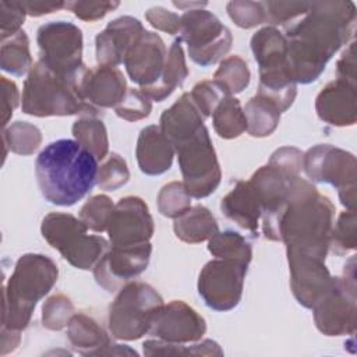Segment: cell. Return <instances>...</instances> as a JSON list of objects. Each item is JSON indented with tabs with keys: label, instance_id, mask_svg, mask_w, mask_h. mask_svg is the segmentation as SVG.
I'll list each match as a JSON object with an SVG mask.
<instances>
[{
	"label": "cell",
	"instance_id": "cell-48",
	"mask_svg": "<svg viewBox=\"0 0 357 357\" xmlns=\"http://www.w3.org/2000/svg\"><path fill=\"white\" fill-rule=\"evenodd\" d=\"M303 152L293 146H283L275 151L269 159V165L289 173L298 176V172L303 169Z\"/></svg>",
	"mask_w": 357,
	"mask_h": 357
},
{
	"label": "cell",
	"instance_id": "cell-20",
	"mask_svg": "<svg viewBox=\"0 0 357 357\" xmlns=\"http://www.w3.org/2000/svg\"><path fill=\"white\" fill-rule=\"evenodd\" d=\"M79 93L82 100L98 112L116 107L127 93L126 78L116 67L86 68L81 79Z\"/></svg>",
	"mask_w": 357,
	"mask_h": 357
},
{
	"label": "cell",
	"instance_id": "cell-31",
	"mask_svg": "<svg viewBox=\"0 0 357 357\" xmlns=\"http://www.w3.org/2000/svg\"><path fill=\"white\" fill-rule=\"evenodd\" d=\"M213 128L222 138L231 139L247 131V120L238 99L226 96L212 113Z\"/></svg>",
	"mask_w": 357,
	"mask_h": 357
},
{
	"label": "cell",
	"instance_id": "cell-6",
	"mask_svg": "<svg viewBox=\"0 0 357 357\" xmlns=\"http://www.w3.org/2000/svg\"><path fill=\"white\" fill-rule=\"evenodd\" d=\"M251 49L259 68L258 93L272 100L280 112H286L297 86L287 63V40L275 26H265L251 38Z\"/></svg>",
	"mask_w": 357,
	"mask_h": 357
},
{
	"label": "cell",
	"instance_id": "cell-42",
	"mask_svg": "<svg viewBox=\"0 0 357 357\" xmlns=\"http://www.w3.org/2000/svg\"><path fill=\"white\" fill-rule=\"evenodd\" d=\"M128 178H130V170L127 167L126 160L120 155L112 153L98 170L96 184L102 190L114 191L123 187L128 181Z\"/></svg>",
	"mask_w": 357,
	"mask_h": 357
},
{
	"label": "cell",
	"instance_id": "cell-35",
	"mask_svg": "<svg viewBox=\"0 0 357 357\" xmlns=\"http://www.w3.org/2000/svg\"><path fill=\"white\" fill-rule=\"evenodd\" d=\"M3 142L14 153L31 155L39 148L42 134L40 130L31 123L15 121L10 127L4 128Z\"/></svg>",
	"mask_w": 357,
	"mask_h": 357
},
{
	"label": "cell",
	"instance_id": "cell-21",
	"mask_svg": "<svg viewBox=\"0 0 357 357\" xmlns=\"http://www.w3.org/2000/svg\"><path fill=\"white\" fill-rule=\"evenodd\" d=\"M145 32L142 24L130 15L119 17L96 35V60L99 66L116 67Z\"/></svg>",
	"mask_w": 357,
	"mask_h": 357
},
{
	"label": "cell",
	"instance_id": "cell-13",
	"mask_svg": "<svg viewBox=\"0 0 357 357\" xmlns=\"http://www.w3.org/2000/svg\"><path fill=\"white\" fill-rule=\"evenodd\" d=\"M247 264L215 258L209 261L198 278V293L204 303L215 311L234 308L243 296Z\"/></svg>",
	"mask_w": 357,
	"mask_h": 357
},
{
	"label": "cell",
	"instance_id": "cell-37",
	"mask_svg": "<svg viewBox=\"0 0 357 357\" xmlns=\"http://www.w3.org/2000/svg\"><path fill=\"white\" fill-rule=\"evenodd\" d=\"M144 354L155 356V354H194V356H222L223 351L219 344L213 340H202L201 343H195L191 347L181 349L184 344L169 343L165 340H146L144 342Z\"/></svg>",
	"mask_w": 357,
	"mask_h": 357
},
{
	"label": "cell",
	"instance_id": "cell-19",
	"mask_svg": "<svg viewBox=\"0 0 357 357\" xmlns=\"http://www.w3.org/2000/svg\"><path fill=\"white\" fill-rule=\"evenodd\" d=\"M166 56V46L162 38L155 32L145 31L127 52L123 64L130 78L141 88H146L159 82Z\"/></svg>",
	"mask_w": 357,
	"mask_h": 357
},
{
	"label": "cell",
	"instance_id": "cell-28",
	"mask_svg": "<svg viewBox=\"0 0 357 357\" xmlns=\"http://www.w3.org/2000/svg\"><path fill=\"white\" fill-rule=\"evenodd\" d=\"M173 229L181 241L190 244L209 240L219 231L215 216L202 205H195L176 218Z\"/></svg>",
	"mask_w": 357,
	"mask_h": 357
},
{
	"label": "cell",
	"instance_id": "cell-34",
	"mask_svg": "<svg viewBox=\"0 0 357 357\" xmlns=\"http://www.w3.org/2000/svg\"><path fill=\"white\" fill-rule=\"evenodd\" d=\"M250 70L247 63L240 56L225 59L213 75L216 81L229 95L240 93L250 84Z\"/></svg>",
	"mask_w": 357,
	"mask_h": 357
},
{
	"label": "cell",
	"instance_id": "cell-3",
	"mask_svg": "<svg viewBox=\"0 0 357 357\" xmlns=\"http://www.w3.org/2000/svg\"><path fill=\"white\" fill-rule=\"evenodd\" d=\"M335 206L308 181L297 177L279 222V237L287 251L325 261L329 250Z\"/></svg>",
	"mask_w": 357,
	"mask_h": 357
},
{
	"label": "cell",
	"instance_id": "cell-32",
	"mask_svg": "<svg viewBox=\"0 0 357 357\" xmlns=\"http://www.w3.org/2000/svg\"><path fill=\"white\" fill-rule=\"evenodd\" d=\"M0 66L1 70L17 77L31 71L33 64L29 53V40L22 29L14 36L1 40Z\"/></svg>",
	"mask_w": 357,
	"mask_h": 357
},
{
	"label": "cell",
	"instance_id": "cell-26",
	"mask_svg": "<svg viewBox=\"0 0 357 357\" xmlns=\"http://www.w3.org/2000/svg\"><path fill=\"white\" fill-rule=\"evenodd\" d=\"M67 328V336L71 344L85 356H99L110 344L105 329L84 312L74 314Z\"/></svg>",
	"mask_w": 357,
	"mask_h": 357
},
{
	"label": "cell",
	"instance_id": "cell-39",
	"mask_svg": "<svg viewBox=\"0 0 357 357\" xmlns=\"http://www.w3.org/2000/svg\"><path fill=\"white\" fill-rule=\"evenodd\" d=\"M356 212L347 211L339 215L329 237V247L337 255H344L356 248Z\"/></svg>",
	"mask_w": 357,
	"mask_h": 357
},
{
	"label": "cell",
	"instance_id": "cell-27",
	"mask_svg": "<svg viewBox=\"0 0 357 357\" xmlns=\"http://www.w3.org/2000/svg\"><path fill=\"white\" fill-rule=\"evenodd\" d=\"M188 75V68L185 64L184 52L181 47V40L176 39L166 56L165 68L158 84L146 88H141V92L145 93L151 100L162 102L166 99L177 86H181L184 79Z\"/></svg>",
	"mask_w": 357,
	"mask_h": 357
},
{
	"label": "cell",
	"instance_id": "cell-10",
	"mask_svg": "<svg viewBox=\"0 0 357 357\" xmlns=\"http://www.w3.org/2000/svg\"><path fill=\"white\" fill-rule=\"evenodd\" d=\"M180 20L178 39L187 43L188 54L194 63L201 67L212 66L230 50L231 32L211 11L190 8Z\"/></svg>",
	"mask_w": 357,
	"mask_h": 357
},
{
	"label": "cell",
	"instance_id": "cell-41",
	"mask_svg": "<svg viewBox=\"0 0 357 357\" xmlns=\"http://www.w3.org/2000/svg\"><path fill=\"white\" fill-rule=\"evenodd\" d=\"M262 6L265 22L286 26L308 11L310 1H262Z\"/></svg>",
	"mask_w": 357,
	"mask_h": 357
},
{
	"label": "cell",
	"instance_id": "cell-1",
	"mask_svg": "<svg viewBox=\"0 0 357 357\" xmlns=\"http://www.w3.org/2000/svg\"><path fill=\"white\" fill-rule=\"evenodd\" d=\"M356 26L353 1H312L308 11L284 26L287 63L293 79L301 84L315 81L332 56L346 45Z\"/></svg>",
	"mask_w": 357,
	"mask_h": 357
},
{
	"label": "cell",
	"instance_id": "cell-36",
	"mask_svg": "<svg viewBox=\"0 0 357 357\" xmlns=\"http://www.w3.org/2000/svg\"><path fill=\"white\" fill-rule=\"evenodd\" d=\"M158 208L163 216L178 218L191 208V195L184 183L172 181L162 187L158 195Z\"/></svg>",
	"mask_w": 357,
	"mask_h": 357
},
{
	"label": "cell",
	"instance_id": "cell-11",
	"mask_svg": "<svg viewBox=\"0 0 357 357\" xmlns=\"http://www.w3.org/2000/svg\"><path fill=\"white\" fill-rule=\"evenodd\" d=\"M303 169L317 183H328L337 190L342 205L356 208V158L329 144L311 148L303 156Z\"/></svg>",
	"mask_w": 357,
	"mask_h": 357
},
{
	"label": "cell",
	"instance_id": "cell-14",
	"mask_svg": "<svg viewBox=\"0 0 357 357\" xmlns=\"http://www.w3.org/2000/svg\"><path fill=\"white\" fill-rule=\"evenodd\" d=\"M317 328L326 336L353 335L356 329L354 275L333 278L328 293L314 305Z\"/></svg>",
	"mask_w": 357,
	"mask_h": 357
},
{
	"label": "cell",
	"instance_id": "cell-5",
	"mask_svg": "<svg viewBox=\"0 0 357 357\" xmlns=\"http://www.w3.org/2000/svg\"><path fill=\"white\" fill-rule=\"evenodd\" d=\"M85 70L84 66L74 77H63L39 60L32 66L24 82L22 112L36 117L78 113L98 116L99 112L86 105L79 93Z\"/></svg>",
	"mask_w": 357,
	"mask_h": 357
},
{
	"label": "cell",
	"instance_id": "cell-29",
	"mask_svg": "<svg viewBox=\"0 0 357 357\" xmlns=\"http://www.w3.org/2000/svg\"><path fill=\"white\" fill-rule=\"evenodd\" d=\"M243 110L248 134L259 138L271 135L276 130L282 113L272 100L259 95L251 98Z\"/></svg>",
	"mask_w": 357,
	"mask_h": 357
},
{
	"label": "cell",
	"instance_id": "cell-43",
	"mask_svg": "<svg viewBox=\"0 0 357 357\" xmlns=\"http://www.w3.org/2000/svg\"><path fill=\"white\" fill-rule=\"evenodd\" d=\"M190 96L197 105V107L199 109L204 119H206L212 116L213 110L226 96H231V95H229L216 81L206 79V81L198 82L190 92Z\"/></svg>",
	"mask_w": 357,
	"mask_h": 357
},
{
	"label": "cell",
	"instance_id": "cell-33",
	"mask_svg": "<svg viewBox=\"0 0 357 357\" xmlns=\"http://www.w3.org/2000/svg\"><path fill=\"white\" fill-rule=\"evenodd\" d=\"M208 250L216 258L233 259L247 265L252 258L250 243L240 233L231 230L215 233L209 238Z\"/></svg>",
	"mask_w": 357,
	"mask_h": 357
},
{
	"label": "cell",
	"instance_id": "cell-38",
	"mask_svg": "<svg viewBox=\"0 0 357 357\" xmlns=\"http://www.w3.org/2000/svg\"><path fill=\"white\" fill-rule=\"evenodd\" d=\"M114 204L107 195L99 194L89 198L79 211V219L93 231L107 230Z\"/></svg>",
	"mask_w": 357,
	"mask_h": 357
},
{
	"label": "cell",
	"instance_id": "cell-49",
	"mask_svg": "<svg viewBox=\"0 0 357 357\" xmlns=\"http://www.w3.org/2000/svg\"><path fill=\"white\" fill-rule=\"evenodd\" d=\"M145 18L153 28L159 31L167 32L170 35L180 33V28H181L180 17L176 13L166 10L165 7H159V6L151 7L145 13Z\"/></svg>",
	"mask_w": 357,
	"mask_h": 357
},
{
	"label": "cell",
	"instance_id": "cell-9",
	"mask_svg": "<svg viewBox=\"0 0 357 357\" xmlns=\"http://www.w3.org/2000/svg\"><path fill=\"white\" fill-rule=\"evenodd\" d=\"M173 148L188 194L194 198L211 195L220 183L222 172L205 124Z\"/></svg>",
	"mask_w": 357,
	"mask_h": 357
},
{
	"label": "cell",
	"instance_id": "cell-47",
	"mask_svg": "<svg viewBox=\"0 0 357 357\" xmlns=\"http://www.w3.org/2000/svg\"><path fill=\"white\" fill-rule=\"evenodd\" d=\"M119 4V1H70L66 3V8L71 10L79 20L93 22L117 8Z\"/></svg>",
	"mask_w": 357,
	"mask_h": 357
},
{
	"label": "cell",
	"instance_id": "cell-7",
	"mask_svg": "<svg viewBox=\"0 0 357 357\" xmlns=\"http://www.w3.org/2000/svg\"><path fill=\"white\" fill-rule=\"evenodd\" d=\"M40 231L43 238L78 269L93 268L109 250L106 238L88 234L86 225L70 213L52 212L46 215Z\"/></svg>",
	"mask_w": 357,
	"mask_h": 357
},
{
	"label": "cell",
	"instance_id": "cell-12",
	"mask_svg": "<svg viewBox=\"0 0 357 357\" xmlns=\"http://www.w3.org/2000/svg\"><path fill=\"white\" fill-rule=\"evenodd\" d=\"M36 40L40 49V61L50 70L74 77L82 67V32L66 21H52L38 29Z\"/></svg>",
	"mask_w": 357,
	"mask_h": 357
},
{
	"label": "cell",
	"instance_id": "cell-25",
	"mask_svg": "<svg viewBox=\"0 0 357 357\" xmlns=\"http://www.w3.org/2000/svg\"><path fill=\"white\" fill-rule=\"evenodd\" d=\"M204 120L190 92H185L162 113L159 128L172 145H174L198 131L204 126Z\"/></svg>",
	"mask_w": 357,
	"mask_h": 357
},
{
	"label": "cell",
	"instance_id": "cell-51",
	"mask_svg": "<svg viewBox=\"0 0 357 357\" xmlns=\"http://www.w3.org/2000/svg\"><path fill=\"white\" fill-rule=\"evenodd\" d=\"M1 86H3V126L6 128L10 117L13 116L14 109L20 103V93L17 89V85L7 79L6 77H1Z\"/></svg>",
	"mask_w": 357,
	"mask_h": 357
},
{
	"label": "cell",
	"instance_id": "cell-24",
	"mask_svg": "<svg viewBox=\"0 0 357 357\" xmlns=\"http://www.w3.org/2000/svg\"><path fill=\"white\" fill-rule=\"evenodd\" d=\"M220 209L226 218L237 223L241 229L257 233L262 206L251 181L240 180L220 202Z\"/></svg>",
	"mask_w": 357,
	"mask_h": 357
},
{
	"label": "cell",
	"instance_id": "cell-18",
	"mask_svg": "<svg viewBox=\"0 0 357 357\" xmlns=\"http://www.w3.org/2000/svg\"><path fill=\"white\" fill-rule=\"evenodd\" d=\"M205 331V319L194 308L181 300H173L158 311L149 333L169 343L184 344L199 340Z\"/></svg>",
	"mask_w": 357,
	"mask_h": 357
},
{
	"label": "cell",
	"instance_id": "cell-8",
	"mask_svg": "<svg viewBox=\"0 0 357 357\" xmlns=\"http://www.w3.org/2000/svg\"><path fill=\"white\" fill-rule=\"evenodd\" d=\"M163 305L160 294L142 282L127 283L110 304L109 329L116 339L135 340L149 332Z\"/></svg>",
	"mask_w": 357,
	"mask_h": 357
},
{
	"label": "cell",
	"instance_id": "cell-15",
	"mask_svg": "<svg viewBox=\"0 0 357 357\" xmlns=\"http://www.w3.org/2000/svg\"><path fill=\"white\" fill-rule=\"evenodd\" d=\"M151 252V243L109 248L93 266V276L98 284L107 291L121 289L128 280L146 269Z\"/></svg>",
	"mask_w": 357,
	"mask_h": 357
},
{
	"label": "cell",
	"instance_id": "cell-52",
	"mask_svg": "<svg viewBox=\"0 0 357 357\" xmlns=\"http://www.w3.org/2000/svg\"><path fill=\"white\" fill-rule=\"evenodd\" d=\"M25 13L32 17H40L45 14H50L59 11L60 8L66 7L63 1H21Z\"/></svg>",
	"mask_w": 357,
	"mask_h": 357
},
{
	"label": "cell",
	"instance_id": "cell-4",
	"mask_svg": "<svg viewBox=\"0 0 357 357\" xmlns=\"http://www.w3.org/2000/svg\"><path fill=\"white\" fill-rule=\"evenodd\" d=\"M57 265L46 255L25 254L18 258L3 291V328L24 331L36 303L57 282Z\"/></svg>",
	"mask_w": 357,
	"mask_h": 357
},
{
	"label": "cell",
	"instance_id": "cell-22",
	"mask_svg": "<svg viewBox=\"0 0 357 357\" xmlns=\"http://www.w3.org/2000/svg\"><path fill=\"white\" fill-rule=\"evenodd\" d=\"M356 85L336 78L317 96L315 110L318 117L332 126H353L357 119Z\"/></svg>",
	"mask_w": 357,
	"mask_h": 357
},
{
	"label": "cell",
	"instance_id": "cell-30",
	"mask_svg": "<svg viewBox=\"0 0 357 357\" xmlns=\"http://www.w3.org/2000/svg\"><path fill=\"white\" fill-rule=\"evenodd\" d=\"M73 135L75 141L88 149L98 160L106 158L109 151L107 131L102 120L96 116L84 114L73 124Z\"/></svg>",
	"mask_w": 357,
	"mask_h": 357
},
{
	"label": "cell",
	"instance_id": "cell-50",
	"mask_svg": "<svg viewBox=\"0 0 357 357\" xmlns=\"http://www.w3.org/2000/svg\"><path fill=\"white\" fill-rule=\"evenodd\" d=\"M356 53H354V42L349 45V47L342 53L340 59L336 64V74L339 79L356 85Z\"/></svg>",
	"mask_w": 357,
	"mask_h": 357
},
{
	"label": "cell",
	"instance_id": "cell-46",
	"mask_svg": "<svg viewBox=\"0 0 357 357\" xmlns=\"http://www.w3.org/2000/svg\"><path fill=\"white\" fill-rule=\"evenodd\" d=\"M25 10L21 1H0V24H1V40H6L21 31V25L25 20Z\"/></svg>",
	"mask_w": 357,
	"mask_h": 357
},
{
	"label": "cell",
	"instance_id": "cell-45",
	"mask_svg": "<svg viewBox=\"0 0 357 357\" xmlns=\"http://www.w3.org/2000/svg\"><path fill=\"white\" fill-rule=\"evenodd\" d=\"M227 13L240 28L248 29L265 22L262 1H230L227 3Z\"/></svg>",
	"mask_w": 357,
	"mask_h": 357
},
{
	"label": "cell",
	"instance_id": "cell-17",
	"mask_svg": "<svg viewBox=\"0 0 357 357\" xmlns=\"http://www.w3.org/2000/svg\"><path fill=\"white\" fill-rule=\"evenodd\" d=\"M287 261L296 300L305 308H314L333 283L325 261L296 251H287Z\"/></svg>",
	"mask_w": 357,
	"mask_h": 357
},
{
	"label": "cell",
	"instance_id": "cell-2",
	"mask_svg": "<svg viewBox=\"0 0 357 357\" xmlns=\"http://www.w3.org/2000/svg\"><path fill=\"white\" fill-rule=\"evenodd\" d=\"M98 159L75 139H57L40 151L35 174L50 204L71 206L82 199L98 178Z\"/></svg>",
	"mask_w": 357,
	"mask_h": 357
},
{
	"label": "cell",
	"instance_id": "cell-23",
	"mask_svg": "<svg viewBox=\"0 0 357 357\" xmlns=\"http://www.w3.org/2000/svg\"><path fill=\"white\" fill-rule=\"evenodd\" d=\"M174 148L160 131L159 126H148L141 130L137 141V162L142 173L158 176L172 167Z\"/></svg>",
	"mask_w": 357,
	"mask_h": 357
},
{
	"label": "cell",
	"instance_id": "cell-44",
	"mask_svg": "<svg viewBox=\"0 0 357 357\" xmlns=\"http://www.w3.org/2000/svg\"><path fill=\"white\" fill-rule=\"evenodd\" d=\"M116 114L127 121H137L149 116L152 110L151 99L141 89H128L123 100L114 107Z\"/></svg>",
	"mask_w": 357,
	"mask_h": 357
},
{
	"label": "cell",
	"instance_id": "cell-40",
	"mask_svg": "<svg viewBox=\"0 0 357 357\" xmlns=\"http://www.w3.org/2000/svg\"><path fill=\"white\" fill-rule=\"evenodd\" d=\"M74 314L71 300L64 294H54L42 307V322L50 331H60L68 325Z\"/></svg>",
	"mask_w": 357,
	"mask_h": 357
},
{
	"label": "cell",
	"instance_id": "cell-16",
	"mask_svg": "<svg viewBox=\"0 0 357 357\" xmlns=\"http://www.w3.org/2000/svg\"><path fill=\"white\" fill-rule=\"evenodd\" d=\"M107 233L112 247H130L149 243L153 219L146 204L138 197L121 198L112 212Z\"/></svg>",
	"mask_w": 357,
	"mask_h": 357
}]
</instances>
